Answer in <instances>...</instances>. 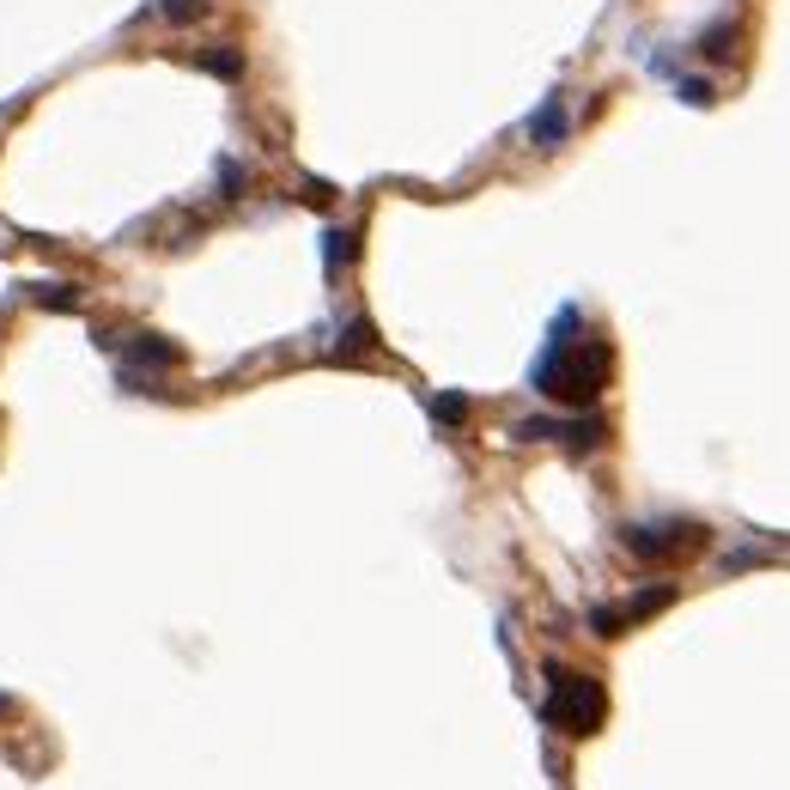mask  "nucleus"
I'll return each mask as SVG.
<instances>
[{"instance_id": "nucleus-1", "label": "nucleus", "mask_w": 790, "mask_h": 790, "mask_svg": "<svg viewBox=\"0 0 790 790\" xmlns=\"http://www.w3.org/2000/svg\"><path fill=\"white\" fill-rule=\"evenodd\" d=\"M608 371H614V347L602 335L584 329L578 304H560L548 329V347L529 365V390L560 402V408H596V395L608 390Z\"/></svg>"}, {"instance_id": "nucleus-2", "label": "nucleus", "mask_w": 790, "mask_h": 790, "mask_svg": "<svg viewBox=\"0 0 790 790\" xmlns=\"http://www.w3.org/2000/svg\"><path fill=\"white\" fill-rule=\"evenodd\" d=\"M541 718L566 736H596L608 718V693L596 675H578V669H560L548 663V699H541Z\"/></svg>"}, {"instance_id": "nucleus-3", "label": "nucleus", "mask_w": 790, "mask_h": 790, "mask_svg": "<svg viewBox=\"0 0 790 790\" xmlns=\"http://www.w3.org/2000/svg\"><path fill=\"white\" fill-rule=\"evenodd\" d=\"M699 541H706V529L687 523V517H657V523H627L620 529V548L632 553V560H681V553H693Z\"/></svg>"}, {"instance_id": "nucleus-4", "label": "nucleus", "mask_w": 790, "mask_h": 790, "mask_svg": "<svg viewBox=\"0 0 790 790\" xmlns=\"http://www.w3.org/2000/svg\"><path fill=\"white\" fill-rule=\"evenodd\" d=\"M511 438L517 444H566V450H578V456H590L608 438V426L596 420V414H584V420H517Z\"/></svg>"}, {"instance_id": "nucleus-5", "label": "nucleus", "mask_w": 790, "mask_h": 790, "mask_svg": "<svg viewBox=\"0 0 790 790\" xmlns=\"http://www.w3.org/2000/svg\"><path fill=\"white\" fill-rule=\"evenodd\" d=\"M98 341L110 347L116 359H128V365H146V371H165V365H177V347L165 341V335H98Z\"/></svg>"}, {"instance_id": "nucleus-6", "label": "nucleus", "mask_w": 790, "mask_h": 790, "mask_svg": "<svg viewBox=\"0 0 790 790\" xmlns=\"http://www.w3.org/2000/svg\"><path fill=\"white\" fill-rule=\"evenodd\" d=\"M523 134L541 146V153H553V146L566 140V98H560V92H553V98H541V110L523 122Z\"/></svg>"}, {"instance_id": "nucleus-7", "label": "nucleus", "mask_w": 790, "mask_h": 790, "mask_svg": "<svg viewBox=\"0 0 790 790\" xmlns=\"http://www.w3.org/2000/svg\"><path fill=\"white\" fill-rule=\"evenodd\" d=\"M353 250H359L353 232H323V268H329V274H341V268L353 262Z\"/></svg>"}, {"instance_id": "nucleus-8", "label": "nucleus", "mask_w": 790, "mask_h": 790, "mask_svg": "<svg viewBox=\"0 0 790 790\" xmlns=\"http://www.w3.org/2000/svg\"><path fill=\"white\" fill-rule=\"evenodd\" d=\"M195 67H207L213 79H237V74H244V55H237V49H201Z\"/></svg>"}, {"instance_id": "nucleus-9", "label": "nucleus", "mask_w": 790, "mask_h": 790, "mask_svg": "<svg viewBox=\"0 0 790 790\" xmlns=\"http://www.w3.org/2000/svg\"><path fill=\"white\" fill-rule=\"evenodd\" d=\"M426 408H432L438 426H462V414H469V395H432Z\"/></svg>"}, {"instance_id": "nucleus-10", "label": "nucleus", "mask_w": 790, "mask_h": 790, "mask_svg": "<svg viewBox=\"0 0 790 790\" xmlns=\"http://www.w3.org/2000/svg\"><path fill=\"white\" fill-rule=\"evenodd\" d=\"M207 7H213V0H158V13L171 19V25H195Z\"/></svg>"}, {"instance_id": "nucleus-11", "label": "nucleus", "mask_w": 790, "mask_h": 790, "mask_svg": "<svg viewBox=\"0 0 790 790\" xmlns=\"http://www.w3.org/2000/svg\"><path fill=\"white\" fill-rule=\"evenodd\" d=\"M371 347V323H347V335H341V347H335V359H353V353H365Z\"/></svg>"}, {"instance_id": "nucleus-12", "label": "nucleus", "mask_w": 790, "mask_h": 790, "mask_svg": "<svg viewBox=\"0 0 790 790\" xmlns=\"http://www.w3.org/2000/svg\"><path fill=\"white\" fill-rule=\"evenodd\" d=\"M219 189H225V201L244 195V165H237V158H219Z\"/></svg>"}, {"instance_id": "nucleus-13", "label": "nucleus", "mask_w": 790, "mask_h": 790, "mask_svg": "<svg viewBox=\"0 0 790 790\" xmlns=\"http://www.w3.org/2000/svg\"><path fill=\"white\" fill-rule=\"evenodd\" d=\"M37 304H49V311H74L79 292L74 286H37Z\"/></svg>"}, {"instance_id": "nucleus-14", "label": "nucleus", "mask_w": 790, "mask_h": 790, "mask_svg": "<svg viewBox=\"0 0 790 790\" xmlns=\"http://www.w3.org/2000/svg\"><path fill=\"white\" fill-rule=\"evenodd\" d=\"M675 92H681V104H711V86H706V79H681V86H675Z\"/></svg>"}]
</instances>
